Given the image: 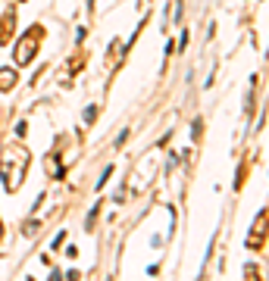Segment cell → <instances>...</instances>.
Segmentation results:
<instances>
[{
  "label": "cell",
  "mask_w": 269,
  "mask_h": 281,
  "mask_svg": "<svg viewBox=\"0 0 269 281\" xmlns=\"http://www.w3.org/2000/svg\"><path fill=\"white\" fill-rule=\"evenodd\" d=\"M28 163H31V153L22 144H7L4 147V153H0V175H4V184H7L10 194H16L22 188Z\"/></svg>",
  "instance_id": "6da1fadb"
},
{
  "label": "cell",
  "mask_w": 269,
  "mask_h": 281,
  "mask_svg": "<svg viewBox=\"0 0 269 281\" xmlns=\"http://www.w3.org/2000/svg\"><path fill=\"white\" fill-rule=\"evenodd\" d=\"M38 41H41V25H34V31H28L22 41L16 44V66H28L38 53Z\"/></svg>",
  "instance_id": "7a4b0ae2"
},
{
  "label": "cell",
  "mask_w": 269,
  "mask_h": 281,
  "mask_svg": "<svg viewBox=\"0 0 269 281\" xmlns=\"http://www.w3.org/2000/svg\"><path fill=\"white\" fill-rule=\"evenodd\" d=\"M13 28H16V10H7L0 16V44L13 41Z\"/></svg>",
  "instance_id": "3957f363"
},
{
  "label": "cell",
  "mask_w": 269,
  "mask_h": 281,
  "mask_svg": "<svg viewBox=\"0 0 269 281\" xmlns=\"http://www.w3.org/2000/svg\"><path fill=\"white\" fill-rule=\"evenodd\" d=\"M16 69H0V91H13L16 88Z\"/></svg>",
  "instance_id": "277c9868"
},
{
  "label": "cell",
  "mask_w": 269,
  "mask_h": 281,
  "mask_svg": "<svg viewBox=\"0 0 269 281\" xmlns=\"http://www.w3.org/2000/svg\"><path fill=\"white\" fill-rule=\"evenodd\" d=\"M94 116H97V106H88V109H85V122H88V125L94 122Z\"/></svg>",
  "instance_id": "5b68a950"
},
{
  "label": "cell",
  "mask_w": 269,
  "mask_h": 281,
  "mask_svg": "<svg viewBox=\"0 0 269 281\" xmlns=\"http://www.w3.org/2000/svg\"><path fill=\"white\" fill-rule=\"evenodd\" d=\"M0 237H4V222H0Z\"/></svg>",
  "instance_id": "8992f818"
}]
</instances>
